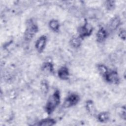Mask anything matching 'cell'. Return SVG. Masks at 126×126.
<instances>
[{"instance_id":"obj_17","label":"cell","mask_w":126,"mask_h":126,"mask_svg":"<svg viewBox=\"0 0 126 126\" xmlns=\"http://www.w3.org/2000/svg\"><path fill=\"white\" fill-rule=\"evenodd\" d=\"M98 71H99V72L103 76L105 73L108 70V69L103 64H99L98 65Z\"/></svg>"},{"instance_id":"obj_6","label":"cell","mask_w":126,"mask_h":126,"mask_svg":"<svg viewBox=\"0 0 126 126\" xmlns=\"http://www.w3.org/2000/svg\"><path fill=\"white\" fill-rule=\"evenodd\" d=\"M46 42L47 37L45 35H42L38 38L35 42V47L38 52L41 53L44 50L46 45Z\"/></svg>"},{"instance_id":"obj_10","label":"cell","mask_w":126,"mask_h":126,"mask_svg":"<svg viewBox=\"0 0 126 126\" xmlns=\"http://www.w3.org/2000/svg\"><path fill=\"white\" fill-rule=\"evenodd\" d=\"M120 23V18L119 16H116L112 18L110 21L109 24V28L111 30H115L119 27Z\"/></svg>"},{"instance_id":"obj_1","label":"cell","mask_w":126,"mask_h":126,"mask_svg":"<svg viewBox=\"0 0 126 126\" xmlns=\"http://www.w3.org/2000/svg\"><path fill=\"white\" fill-rule=\"evenodd\" d=\"M60 93L59 90H56L49 97L45 106V110L49 115L52 113L59 105L60 102Z\"/></svg>"},{"instance_id":"obj_8","label":"cell","mask_w":126,"mask_h":126,"mask_svg":"<svg viewBox=\"0 0 126 126\" xmlns=\"http://www.w3.org/2000/svg\"><path fill=\"white\" fill-rule=\"evenodd\" d=\"M107 36V33L106 30L103 28H101L98 30L96 33V40L99 43L102 42L106 39Z\"/></svg>"},{"instance_id":"obj_9","label":"cell","mask_w":126,"mask_h":126,"mask_svg":"<svg viewBox=\"0 0 126 126\" xmlns=\"http://www.w3.org/2000/svg\"><path fill=\"white\" fill-rule=\"evenodd\" d=\"M41 70L45 73H52L54 72V66L51 62L44 63L41 66Z\"/></svg>"},{"instance_id":"obj_18","label":"cell","mask_w":126,"mask_h":126,"mask_svg":"<svg viewBox=\"0 0 126 126\" xmlns=\"http://www.w3.org/2000/svg\"><path fill=\"white\" fill-rule=\"evenodd\" d=\"M115 2L114 1H107L106 7L109 10H111L114 8Z\"/></svg>"},{"instance_id":"obj_15","label":"cell","mask_w":126,"mask_h":126,"mask_svg":"<svg viewBox=\"0 0 126 126\" xmlns=\"http://www.w3.org/2000/svg\"><path fill=\"white\" fill-rule=\"evenodd\" d=\"M109 118V114L106 112H103L99 113L98 115V120L101 123H106L107 122Z\"/></svg>"},{"instance_id":"obj_4","label":"cell","mask_w":126,"mask_h":126,"mask_svg":"<svg viewBox=\"0 0 126 126\" xmlns=\"http://www.w3.org/2000/svg\"><path fill=\"white\" fill-rule=\"evenodd\" d=\"M93 30L92 26L86 22L83 26L80 27L78 28V32L79 33V37L81 38L90 36Z\"/></svg>"},{"instance_id":"obj_14","label":"cell","mask_w":126,"mask_h":126,"mask_svg":"<svg viewBox=\"0 0 126 126\" xmlns=\"http://www.w3.org/2000/svg\"><path fill=\"white\" fill-rule=\"evenodd\" d=\"M49 26L50 29L54 31V32H58L59 29L60 27V24L59 22L57 20H51L49 23Z\"/></svg>"},{"instance_id":"obj_5","label":"cell","mask_w":126,"mask_h":126,"mask_svg":"<svg viewBox=\"0 0 126 126\" xmlns=\"http://www.w3.org/2000/svg\"><path fill=\"white\" fill-rule=\"evenodd\" d=\"M103 76L108 83L117 84L119 82V77L116 71L108 70Z\"/></svg>"},{"instance_id":"obj_19","label":"cell","mask_w":126,"mask_h":126,"mask_svg":"<svg viewBox=\"0 0 126 126\" xmlns=\"http://www.w3.org/2000/svg\"><path fill=\"white\" fill-rule=\"evenodd\" d=\"M119 36H120V37L121 39H122L123 40H125V39H126V31H125V30H122L121 31H120L119 33Z\"/></svg>"},{"instance_id":"obj_11","label":"cell","mask_w":126,"mask_h":126,"mask_svg":"<svg viewBox=\"0 0 126 126\" xmlns=\"http://www.w3.org/2000/svg\"><path fill=\"white\" fill-rule=\"evenodd\" d=\"M86 110L90 114L94 115L95 114L96 110L93 101L91 100L87 101L86 102Z\"/></svg>"},{"instance_id":"obj_7","label":"cell","mask_w":126,"mask_h":126,"mask_svg":"<svg viewBox=\"0 0 126 126\" xmlns=\"http://www.w3.org/2000/svg\"><path fill=\"white\" fill-rule=\"evenodd\" d=\"M58 74L59 77L62 80H67L69 76V72L67 67L65 66H63L61 67L58 71Z\"/></svg>"},{"instance_id":"obj_3","label":"cell","mask_w":126,"mask_h":126,"mask_svg":"<svg viewBox=\"0 0 126 126\" xmlns=\"http://www.w3.org/2000/svg\"><path fill=\"white\" fill-rule=\"evenodd\" d=\"M79 101V96L78 94L72 93L65 98L63 106L65 108H68L76 105Z\"/></svg>"},{"instance_id":"obj_16","label":"cell","mask_w":126,"mask_h":126,"mask_svg":"<svg viewBox=\"0 0 126 126\" xmlns=\"http://www.w3.org/2000/svg\"><path fill=\"white\" fill-rule=\"evenodd\" d=\"M40 87H41V90L43 94H47V93H48L49 87H48V84L47 81L42 80L40 84Z\"/></svg>"},{"instance_id":"obj_12","label":"cell","mask_w":126,"mask_h":126,"mask_svg":"<svg viewBox=\"0 0 126 126\" xmlns=\"http://www.w3.org/2000/svg\"><path fill=\"white\" fill-rule=\"evenodd\" d=\"M56 124V121L53 119H45L38 122V125L40 126H53Z\"/></svg>"},{"instance_id":"obj_2","label":"cell","mask_w":126,"mask_h":126,"mask_svg":"<svg viewBox=\"0 0 126 126\" xmlns=\"http://www.w3.org/2000/svg\"><path fill=\"white\" fill-rule=\"evenodd\" d=\"M38 31V27L32 20H29L24 33V38L26 41L31 40Z\"/></svg>"},{"instance_id":"obj_13","label":"cell","mask_w":126,"mask_h":126,"mask_svg":"<svg viewBox=\"0 0 126 126\" xmlns=\"http://www.w3.org/2000/svg\"><path fill=\"white\" fill-rule=\"evenodd\" d=\"M71 45L74 48H78L81 44V39L80 37L74 36L71 38L70 41Z\"/></svg>"}]
</instances>
